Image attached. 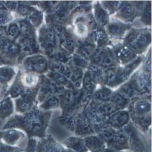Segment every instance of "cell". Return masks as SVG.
<instances>
[{
  "label": "cell",
  "instance_id": "1",
  "mask_svg": "<svg viewBox=\"0 0 152 152\" xmlns=\"http://www.w3.org/2000/svg\"><path fill=\"white\" fill-rule=\"evenodd\" d=\"M20 55V48L16 42H13L5 36L0 39V60L3 65L13 66Z\"/></svg>",
  "mask_w": 152,
  "mask_h": 152
},
{
  "label": "cell",
  "instance_id": "2",
  "mask_svg": "<svg viewBox=\"0 0 152 152\" xmlns=\"http://www.w3.org/2000/svg\"><path fill=\"white\" fill-rule=\"evenodd\" d=\"M22 65L27 72L30 73H42L48 68L46 59L40 55H30L24 58Z\"/></svg>",
  "mask_w": 152,
  "mask_h": 152
},
{
  "label": "cell",
  "instance_id": "3",
  "mask_svg": "<svg viewBox=\"0 0 152 152\" xmlns=\"http://www.w3.org/2000/svg\"><path fill=\"white\" fill-rule=\"evenodd\" d=\"M24 137V133L17 129H8L0 131V141L10 146H16Z\"/></svg>",
  "mask_w": 152,
  "mask_h": 152
},
{
  "label": "cell",
  "instance_id": "4",
  "mask_svg": "<svg viewBox=\"0 0 152 152\" xmlns=\"http://www.w3.org/2000/svg\"><path fill=\"white\" fill-rule=\"evenodd\" d=\"M128 43L131 49L137 52H141L145 49L151 41L150 34L141 32H134L128 37Z\"/></svg>",
  "mask_w": 152,
  "mask_h": 152
},
{
  "label": "cell",
  "instance_id": "5",
  "mask_svg": "<svg viewBox=\"0 0 152 152\" xmlns=\"http://www.w3.org/2000/svg\"><path fill=\"white\" fill-rule=\"evenodd\" d=\"M33 97L31 89H26L24 93L15 101V110L20 114H25L32 110Z\"/></svg>",
  "mask_w": 152,
  "mask_h": 152
},
{
  "label": "cell",
  "instance_id": "6",
  "mask_svg": "<svg viewBox=\"0 0 152 152\" xmlns=\"http://www.w3.org/2000/svg\"><path fill=\"white\" fill-rule=\"evenodd\" d=\"M20 48V55L18 62L22 61L25 56L31 55L35 50V43L32 36L19 37L16 41Z\"/></svg>",
  "mask_w": 152,
  "mask_h": 152
},
{
  "label": "cell",
  "instance_id": "7",
  "mask_svg": "<svg viewBox=\"0 0 152 152\" xmlns=\"http://www.w3.org/2000/svg\"><path fill=\"white\" fill-rule=\"evenodd\" d=\"M39 41L45 49L54 48L56 44L55 31L50 27L42 28L39 33Z\"/></svg>",
  "mask_w": 152,
  "mask_h": 152
},
{
  "label": "cell",
  "instance_id": "8",
  "mask_svg": "<svg viewBox=\"0 0 152 152\" xmlns=\"http://www.w3.org/2000/svg\"><path fill=\"white\" fill-rule=\"evenodd\" d=\"M20 71L18 72L15 77V79L14 80L13 83L10 86H9L5 96H8L12 99H17L24 93L26 89L23 86L20 82Z\"/></svg>",
  "mask_w": 152,
  "mask_h": 152
},
{
  "label": "cell",
  "instance_id": "9",
  "mask_svg": "<svg viewBox=\"0 0 152 152\" xmlns=\"http://www.w3.org/2000/svg\"><path fill=\"white\" fill-rule=\"evenodd\" d=\"M14 112L13 99L8 96H4L0 101V119L5 120L11 117Z\"/></svg>",
  "mask_w": 152,
  "mask_h": 152
},
{
  "label": "cell",
  "instance_id": "10",
  "mask_svg": "<svg viewBox=\"0 0 152 152\" xmlns=\"http://www.w3.org/2000/svg\"><path fill=\"white\" fill-rule=\"evenodd\" d=\"M15 75L16 72L12 66L7 65L0 66V85L9 88Z\"/></svg>",
  "mask_w": 152,
  "mask_h": 152
},
{
  "label": "cell",
  "instance_id": "11",
  "mask_svg": "<svg viewBox=\"0 0 152 152\" xmlns=\"http://www.w3.org/2000/svg\"><path fill=\"white\" fill-rule=\"evenodd\" d=\"M20 80L26 89H31L38 84L39 77L30 72H20Z\"/></svg>",
  "mask_w": 152,
  "mask_h": 152
},
{
  "label": "cell",
  "instance_id": "12",
  "mask_svg": "<svg viewBox=\"0 0 152 152\" xmlns=\"http://www.w3.org/2000/svg\"><path fill=\"white\" fill-rule=\"evenodd\" d=\"M129 114L126 111H120L114 114L110 120L111 124L115 127H121L129 121Z\"/></svg>",
  "mask_w": 152,
  "mask_h": 152
},
{
  "label": "cell",
  "instance_id": "13",
  "mask_svg": "<svg viewBox=\"0 0 152 152\" xmlns=\"http://www.w3.org/2000/svg\"><path fill=\"white\" fill-rule=\"evenodd\" d=\"M94 16L97 24L100 27H104L109 22V17L107 12L99 4L94 7Z\"/></svg>",
  "mask_w": 152,
  "mask_h": 152
},
{
  "label": "cell",
  "instance_id": "14",
  "mask_svg": "<svg viewBox=\"0 0 152 152\" xmlns=\"http://www.w3.org/2000/svg\"><path fill=\"white\" fill-rule=\"evenodd\" d=\"M18 24L20 31V37H28L32 36V26L28 19H18L15 20Z\"/></svg>",
  "mask_w": 152,
  "mask_h": 152
},
{
  "label": "cell",
  "instance_id": "15",
  "mask_svg": "<svg viewBox=\"0 0 152 152\" xmlns=\"http://www.w3.org/2000/svg\"><path fill=\"white\" fill-rule=\"evenodd\" d=\"M20 35V31L18 24L15 21H13L7 26L5 37L13 42H16Z\"/></svg>",
  "mask_w": 152,
  "mask_h": 152
},
{
  "label": "cell",
  "instance_id": "16",
  "mask_svg": "<svg viewBox=\"0 0 152 152\" xmlns=\"http://www.w3.org/2000/svg\"><path fill=\"white\" fill-rule=\"evenodd\" d=\"M117 54L118 59L123 64L129 62L135 57V54L133 50L128 47L121 48L117 52Z\"/></svg>",
  "mask_w": 152,
  "mask_h": 152
},
{
  "label": "cell",
  "instance_id": "17",
  "mask_svg": "<svg viewBox=\"0 0 152 152\" xmlns=\"http://www.w3.org/2000/svg\"><path fill=\"white\" fill-rule=\"evenodd\" d=\"M84 145L92 151H97L103 147V143L96 137H89L84 140Z\"/></svg>",
  "mask_w": 152,
  "mask_h": 152
},
{
  "label": "cell",
  "instance_id": "18",
  "mask_svg": "<svg viewBox=\"0 0 152 152\" xmlns=\"http://www.w3.org/2000/svg\"><path fill=\"white\" fill-rule=\"evenodd\" d=\"M151 110V104L145 100L137 101L135 104V111L138 115H144Z\"/></svg>",
  "mask_w": 152,
  "mask_h": 152
},
{
  "label": "cell",
  "instance_id": "19",
  "mask_svg": "<svg viewBox=\"0 0 152 152\" xmlns=\"http://www.w3.org/2000/svg\"><path fill=\"white\" fill-rule=\"evenodd\" d=\"M108 31L113 36H120L124 31V26L120 23L112 22L108 26Z\"/></svg>",
  "mask_w": 152,
  "mask_h": 152
},
{
  "label": "cell",
  "instance_id": "20",
  "mask_svg": "<svg viewBox=\"0 0 152 152\" xmlns=\"http://www.w3.org/2000/svg\"><path fill=\"white\" fill-rule=\"evenodd\" d=\"M17 12L23 16L29 15L33 11L29 3L26 1H18V5L16 10Z\"/></svg>",
  "mask_w": 152,
  "mask_h": 152
},
{
  "label": "cell",
  "instance_id": "21",
  "mask_svg": "<svg viewBox=\"0 0 152 152\" xmlns=\"http://www.w3.org/2000/svg\"><path fill=\"white\" fill-rule=\"evenodd\" d=\"M59 100L55 96H49L43 103L42 108L45 110L54 109L58 107Z\"/></svg>",
  "mask_w": 152,
  "mask_h": 152
},
{
  "label": "cell",
  "instance_id": "22",
  "mask_svg": "<svg viewBox=\"0 0 152 152\" xmlns=\"http://www.w3.org/2000/svg\"><path fill=\"white\" fill-rule=\"evenodd\" d=\"M13 17L12 13L8 11L0 10V26H5L12 22Z\"/></svg>",
  "mask_w": 152,
  "mask_h": 152
},
{
  "label": "cell",
  "instance_id": "23",
  "mask_svg": "<svg viewBox=\"0 0 152 152\" xmlns=\"http://www.w3.org/2000/svg\"><path fill=\"white\" fill-rule=\"evenodd\" d=\"M117 108L111 102H106L102 105L100 108V113L105 115H109L114 114L117 110Z\"/></svg>",
  "mask_w": 152,
  "mask_h": 152
},
{
  "label": "cell",
  "instance_id": "24",
  "mask_svg": "<svg viewBox=\"0 0 152 152\" xmlns=\"http://www.w3.org/2000/svg\"><path fill=\"white\" fill-rule=\"evenodd\" d=\"M95 49L93 45H87L83 46L80 49V53L81 55V57L84 58L85 59H87L92 57L94 53Z\"/></svg>",
  "mask_w": 152,
  "mask_h": 152
},
{
  "label": "cell",
  "instance_id": "25",
  "mask_svg": "<svg viewBox=\"0 0 152 152\" xmlns=\"http://www.w3.org/2000/svg\"><path fill=\"white\" fill-rule=\"evenodd\" d=\"M111 102L117 108H122L125 106L128 102L127 99L120 95L119 94H115L112 98Z\"/></svg>",
  "mask_w": 152,
  "mask_h": 152
},
{
  "label": "cell",
  "instance_id": "26",
  "mask_svg": "<svg viewBox=\"0 0 152 152\" xmlns=\"http://www.w3.org/2000/svg\"><path fill=\"white\" fill-rule=\"evenodd\" d=\"M42 16L41 12L38 11H33L29 15L28 20L32 24V26H34L35 27H38L39 26L42 21Z\"/></svg>",
  "mask_w": 152,
  "mask_h": 152
},
{
  "label": "cell",
  "instance_id": "27",
  "mask_svg": "<svg viewBox=\"0 0 152 152\" xmlns=\"http://www.w3.org/2000/svg\"><path fill=\"white\" fill-rule=\"evenodd\" d=\"M111 94L112 92L110 89L108 88H102L95 93L94 97L99 101H104L107 100L111 96Z\"/></svg>",
  "mask_w": 152,
  "mask_h": 152
},
{
  "label": "cell",
  "instance_id": "28",
  "mask_svg": "<svg viewBox=\"0 0 152 152\" xmlns=\"http://www.w3.org/2000/svg\"><path fill=\"white\" fill-rule=\"evenodd\" d=\"M69 145L71 148L73 149L77 152H84L85 150L86 151L85 145H84L83 142L78 139H72L69 142Z\"/></svg>",
  "mask_w": 152,
  "mask_h": 152
},
{
  "label": "cell",
  "instance_id": "29",
  "mask_svg": "<svg viewBox=\"0 0 152 152\" xmlns=\"http://www.w3.org/2000/svg\"><path fill=\"white\" fill-rule=\"evenodd\" d=\"M119 94L127 99L130 98L134 95L133 88L129 84H125L120 88Z\"/></svg>",
  "mask_w": 152,
  "mask_h": 152
},
{
  "label": "cell",
  "instance_id": "30",
  "mask_svg": "<svg viewBox=\"0 0 152 152\" xmlns=\"http://www.w3.org/2000/svg\"><path fill=\"white\" fill-rule=\"evenodd\" d=\"M120 15L124 19H131L134 15V10L130 5L123 6L120 10Z\"/></svg>",
  "mask_w": 152,
  "mask_h": 152
},
{
  "label": "cell",
  "instance_id": "31",
  "mask_svg": "<svg viewBox=\"0 0 152 152\" xmlns=\"http://www.w3.org/2000/svg\"><path fill=\"white\" fill-rule=\"evenodd\" d=\"M105 55V50L102 48H98L94 51V53L92 56V60L93 62L95 64L102 63Z\"/></svg>",
  "mask_w": 152,
  "mask_h": 152
},
{
  "label": "cell",
  "instance_id": "32",
  "mask_svg": "<svg viewBox=\"0 0 152 152\" xmlns=\"http://www.w3.org/2000/svg\"><path fill=\"white\" fill-rule=\"evenodd\" d=\"M117 74L118 70L117 69L110 68L106 70L105 73V77L108 84H111L116 82Z\"/></svg>",
  "mask_w": 152,
  "mask_h": 152
},
{
  "label": "cell",
  "instance_id": "33",
  "mask_svg": "<svg viewBox=\"0 0 152 152\" xmlns=\"http://www.w3.org/2000/svg\"><path fill=\"white\" fill-rule=\"evenodd\" d=\"M75 33L79 37H84L87 34V26L83 23H77L75 28Z\"/></svg>",
  "mask_w": 152,
  "mask_h": 152
},
{
  "label": "cell",
  "instance_id": "34",
  "mask_svg": "<svg viewBox=\"0 0 152 152\" xmlns=\"http://www.w3.org/2000/svg\"><path fill=\"white\" fill-rule=\"evenodd\" d=\"M114 62H115V60L112 52L111 51H108L106 53L102 62V65L105 68H109L114 65Z\"/></svg>",
  "mask_w": 152,
  "mask_h": 152
},
{
  "label": "cell",
  "instance_id": "35",
  "mask_svg": "<svg viewBox=\"0 0 152 152\" xmlns=\"http://www.w3.org/2000/svg\"><path fill=\"white\" fill-rule=\"evenodd\" d=\"M83 85L85 89L88 91H93L94 88V86H95L94 80L88 74H86V75L84 78Z\"/></svg>",
  "mask_w": 152,
  "mask_h": 152
},
{
  "label": "cell",
  "instance_id": "36",
  "mask_svg": "<svg viewBox=\"0 0 152 152\" xmlns=\"http://www.w3.org/2000/svg\"><path fill=\"white\" fill-rule=\"evenodd\" d=\"M23 151V149L17 146H10L0 141V152H22Z\"/></svg>",
  "mask_w": 152,
  "mask_h": 152
},
{
  "label": "cell",
  "instance_id": "37",
  "mask_svg": "<svg viewBox=\"0 0 152 152\" xmlns=\"http://www.w3.org/2000/svg\"><path fill=\"white\" fill-rule=\"evenodd\" d=\"M66 75L73 81H77L81 77V72L78 69H67L66 71Z\"/></svg>",
  "mask_w": 152,
  "mask_h": 152
},
{
  "label": "cell",
  "instance_id": "38",
  "mask_svg": "<svg viewBox=\"0 0 152 152\" xmlns=\"http://www.w3.org/2000/svg\"><path fill=\"white\" fill-rule=\"evenodd\" d=\"M63 101L66 105H70L75 101V95L73 91H68L65 93L63 97Z\"/></svg>",
  "mask_w": 152,
  "mask_h": 152
},
{
  "label": "cell",
  "instance_id": "39",
  "mask_svg": "<svg viewBox=\"0 0 152 152\" xmlns=\"http://www.w3.org/2000/svg\"><path fill=\"white\" fill-rule=\"evenodd\" d=\"M55 33L57 34L59 40L61 41V43H63L67 36L65 29L61 26H56Z\"/></svg>",
  "mask_w": 152,
  "mask_h": 152
},
{
  "label": "cell",
  "instance_id": "40",
  "mask_svg": "<svg viewBox=\"0 0 152 152\" xmlns=\"http://www.w3.org/2000/svg\"><path fill=\"white\" fill-rule=\"evenodd\" d=\"M8 11L12 13V12L16 11L18 5V1H3Z\"/></svg>",
  "mask_w": 152,
  "mask_h": 152
},
{
  "label": "cell",
  "instance_id": "41",
  "mask_svg": "<svg viewBox=\"0 0 152 152\" xmlns=\"http://www.w3.org/2000/svg\"><path fill=\"white\" fill-rule=\"evenodd\" d=\"M63 43L65 46L66 48L67 49L73 52L75 50V48L76 45L75 42L72 37L67 36L66 39L64 40Z\"/></svg>",
  "mask_w": 152,
  "mask_h": 152
},
{
  "label": "cell",
  "instance_id": "42",
  "mask_svg": "<svg viewBox=\"0 0 152 152\" xmlns=\"http://www.w3.org/2000/svg\"><path fill=\"white\" fill-rule=\"evenodd\" d=\"M74 62L77 66L79 68H84L87 66V62L86 59L79 55H75L74 57Z\"/></svg>",
  "mask_w": 152,
  "mask_h": 152
},
{
  "label": "cell",
  "instance_id": "43",
  "mask_svg": "<svg viewBox=\"0 0 152 152\" xmlns=\"http://www.w3.org/2000/svg\"><path fill=\"white\" fill-rule=\"evenodd\" d=\"M143 18L144 20V21L146 22L147 24L149 23L151 24V3L149 4V5H147L145 9V11L143 12Z\"/></svg>",
  "mask_w": 152,
  "mask_h": 152
},
{
  "label": "cell",
  "instance_id": "44",
  "mask_svg": "<svg viewBox=\"0 0 152 152\" xmlns=\"http://www.w3.org/2000/svg\"><path fill=\"white\" fill-rule=\"evenodd\" d=\"M54 19L56 22H58L59 23H63L66 21V12L64 11H58L55 15Z\"/></svg>",
  "mask_w": 152,
  "mask_h": 152
},
{
  "label": "cell",
  "instance_id": "45",
  "mask_svg": "<svg viewBox=\"0 0 152 152\" xmlns=\"http://www.w3.org/2000/svg\"><path fill=\"white\" fill-rule=\"evenodd\" d=\"M96 40L100 45H103L106 42L107 37L104 32L102 31H99L96 33Z\"/></svg>",
  "mask_w": 152,
  "mask_h": 152
},
{
  "label": "cell",
  "instance_id": "46",
  "mask_svg": "<svg viewBox=\"0 0 152 152\" xmlns=\"http://www.w3.org/2000/svg\"><path fill=\"white\" fill-rule=\"evenodd\" d=\"M52 77L57 82H58L59 83H63V84H66V83H67V79L60 73L53 72L52 74Z\"/></svg>",
  "mask_w": 152,
  "mask_h": 152
},
{
  "label": "cell",
  "instance_id": "47",
  "mask_svg": "<svg viewBox=\"0 0 152 152\" xmlns=\"http://www.w3.org/2000/svg\"><path fill=\"white\" fill-rule=\"evenodd\" d=\"M55 58L61 62H66L68 61V57L65 52L58 51L55 53Z\"/></svg>",
  "mask_w": 152,
  "mask_h": 152
},
{
  "label": "cell",
  "instance_id": "48",
  "mask_svg": "<svg viewBox=\"0 0 152 152\" xmlns=\"http://www.w3.org/2000/svg\"><path fill=\"white\" fill-rule=\"evenodd\" d=\"M35 146H36V145H35V141L32 139H30L27 148L26 149L25 152H34Z\"/></svg>",
  "mask_w": 152,
  "mask_h": 152
},
{
  "label": "cell",
  "instance_id": "49",
  "mask_svg": "<svg viewBox=\"0 0 152 152\" xmlns=\"http://www.w3.org/2000/svg\"><path fill=\"white\" fill-rule=\"evenodd\" d=\"M105 4H106L108 6H109V9H112L113 11L115 10L120 5V2L114 1V2H105Z\"/></svg>",
  "mask_w": 152,
  "mask_h": 152
},
{
  "label": "cell",
  "instance_id": "50",
  "mask_svg": "<svg viewBox=\"0 0 152 152\" xmlns=\"http://www.w3.org/2000/svg\"><path fill=\"white\" fill-rule=\"evenodd\" d=\"M8 89V87L4 86H2L0 85V101L5 96Z\"/></svg>",
  "mask_w": 152,
  "mask_h": 152
},
{
  "label": "cell",
  "instance_id": "51",
  "mask_svg": "<svg viewBox=\"0 0 152 152\" xmlns=\"http://www.w3.org/2000/svg\"><path fill=\"white\" fill-rule=\"evenodd\" d=\"M6 30H7V26H0V39L2 38L5 36Z\"/></svg>",
  "mask_w": 152,
  "mask_h": 152
},
{
  "label": "cell",
  "instance_id": "52",
  "mask_svg": "<svg viewBox=\"0 0 152 152\" xmlns=\"http://www.w3.org/2000/svg\"><path fill=\"white\" fill-rule=\"evenodd\" d=\"M0 10H1V11H8L4 3V1H0Z\"/></svg>",
  "mask_w": 152,
  "mask_h": 152
},
{
  "label": "cell",
  "instance_id": "53",
  "mask_svg": "<svg viewBox=\"0 0 152 152\" xmlns=\"http://www.w3.org/2000/svg\"><path fill=\"white\" fill-rule=\"evenodd\" d=\"M3 66V65L2 64V63H1V60H0V66Z\"/></svg>",
  "mask_w": 152,
  "mask_h": 152
},
{
  "label": "cell",
  "instance_id": "54",
  "mask_svg": "<svg viewBox=\"0 0 152 152\" xmlns=\"http://www.w3.org/2000/svg\"><path fill=\"white\" fill-rule=\"evenodd\" d=\"M72 152V151H70V152Z\"/></svg>",
  "mask_w": 152,
  "mask_h": 152
}]
</instances>
